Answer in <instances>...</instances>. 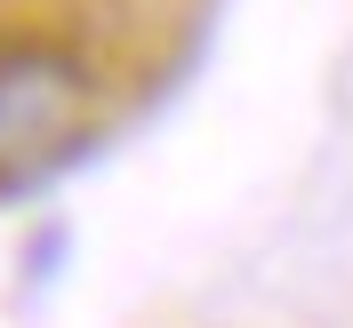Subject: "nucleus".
I'll use <instances>...</instances> for the list:
<instances>
[{"label":"nucleus","mask_w":353,"mask_h":328,"mask_svg":"<svg viewBox=\"0 0 353 328\" xmlns=\"http://www.w3.org/2000/svg\"><path fill=\"white\" fill-rule=\"evenodd\" d=\"M97 129V72L65 41H0V193L65 168Z\"/></svg>","instance_id":"f257e3e1"}]
</instances>
